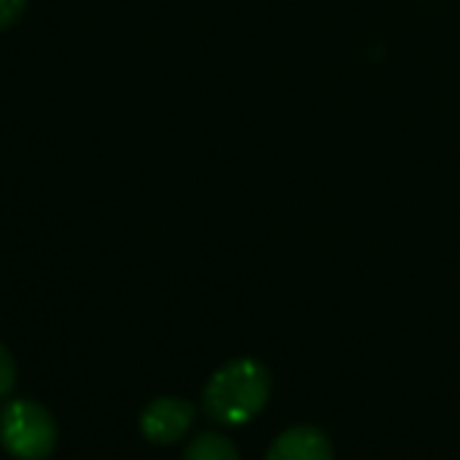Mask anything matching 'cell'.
<instances>
[{
	"mask_svg": "<svg viewBox=\"0 0 460 460\" xmlns=\"http://www.w3.org/2000/svg\"><path fill=\"white\" fill-rule=\"evenodd\" d=\"M27 0H0V30H8L24 13Z\"/></svg>",
	"mask_w": 460,
	"mask_h": 460,
	"instance_id": "52a82bcc",
	"label": "cell"
},
{
	"mask_svg": "<svg viewBox=\"0 0 460 460\" xmlns=\"http://www.w3.org/2000/svg\"><path fill=\"white\" fill-rule=\"evenodd\" d=\"M16 385V364H13V356L8 353L5 345H0V399L11 396Z\"/></svg>",
	"mask_w": 460,
	"mask_h": 460,
	"instance_id": "8992f818",
	"label": "cell"
},
{
	"mask_svg": "<svg viewBox=\"0 0 460 460\" xmlns=\"http://www.w3.org/2000/svg\"><path fill=\"white\" fill-rule=\"evenodd\" d=\"M264 460H334V447L321 429L294 426L270 445Z\"/></svg>",
	"mask_w": 460,
	"mask_h": 460,
	"instance_id": "277c9868",
	"label": "cell"
},
{
	"mask_svg": "<svg viewBox=\"0 0 460 460\" xmlns=\"http://www.w3.org/2000/svg\"><path fill=\"white\" fill-rule=\"evenodd\" d=\"M0 445L13 460H46L57 447V423L35 402H11L0 412Z\"/></svg>",
	"mask_w": 460,
	"mask_h": 460,
	"instance_id": "7a4b0ae2",
	"label": "cell"
},
{
	"mask_svg": "<svg viewBox=\"0 0 460 460\" xmlns=\"http://www.w3.org/2000/svg\"><path fill=\"white\" fill-rule=\"evenodd\" d=\"M183 460H240V453L232 445V439H226L224 434L208 431V434L194 437L186 445Z\"/></svg>",
	"mask_w": 460,
	"mask_h": 460,
	"instance_id": "5b68a950",
	"label": "cell"
},
{
	"mask_svg": "<svg viewBox=\"0 0 460 460\" xmlns=\"http://www.w3.org/2000/svg\"><path fill=\"white\" fill-rule=\"evenodd\" d=\"M272 377L256 358H234L216 369L202 391V410L221 426H243L253 420L270 402Z\"/></svg>",
	"mask_w": 460,
	"mask_h": 460,
	"instance_id": "6da1fadb",
	"label": "cell"
},
{
	"mask_svg": "<svg viewBox=\"0 0 460 460\" xmlns=\"http://www.w3.org/2000/svg\"><path fill=\"white\" fill-rule=\"evenodd\" d=\"M191 423H194V407L178 396H159L140 415V431L154 445L178 442L191 429Z\"/></svg>",
	"mask_w": 460,
	"mask_h": 460,
	"instance_id": "3957f363",
	"label": "cell"
}]
</instances>
